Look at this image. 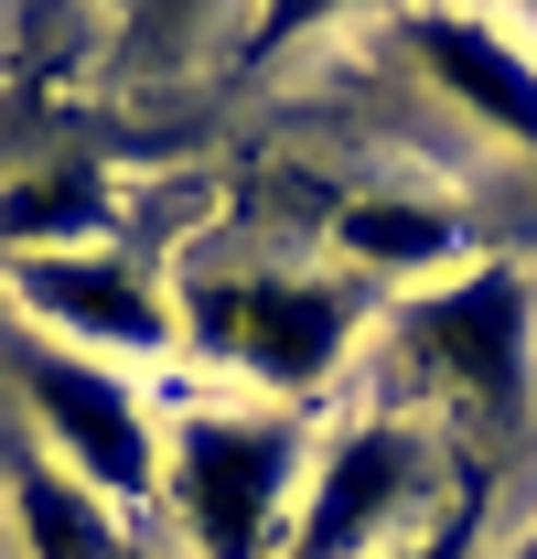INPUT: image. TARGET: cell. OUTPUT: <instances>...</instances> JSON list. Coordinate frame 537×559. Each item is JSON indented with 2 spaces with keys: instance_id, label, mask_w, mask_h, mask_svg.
I'll return each instance as SVG.
<instances>
[{
  "instance_id": "9a60e30c",
  "label": "cell",
  "mask_w": 537,
  "mask_h": 559,
  "mask_svg": "<svg viewBox=\"0 0 537 559\" xmlns=\"http://www.w3.org/2000/svg\"><path fill=\"white\" fill-rule=\"evenodd\" d=\"M130 559H151V549H130Z\"/></svg>"
},
{
  "instance_id": "30bf717a",
  "label": "cell",
  "mask_w": 537,
  "mask_h": 559,
  "mask_svg": "<svg viewBox=\"0 0 537 559\" xmlns=\"http://www.w3.org/2000/svg\"><path fill=\"white\" fill-rule=\"evenodd\" d=\"M108 183L86 162H55V173H22L0 194V248L11 259H65V248H108Z\"/></svg>"
},
{
  "instance_id": "6da1fadb",
  "label": "cell",
  "mask_w": 537,
  "mask_h": 559,
  "mask_svg": "<svg viewBox=\"0 0 537 559\" xmlns=\"http://www.w3.org/2000/svg\"><path fill=\"white\" fill-rule=\"evenodd\" d=\"M301 419L290 409H183L162 441V495L194 559H279L301 506Z\"/></svg>"
},
{
  "instance_id": "7a4b0ae2",
  "label": "cell",
  "mask_w": 537,
  "mask_h": 559,
  "mask_svg": "<svg viewBox=\"0 0 537 559\" xmlns=\"http://www.w3.org/2000/svg\"><path fill=\"white\" fill-rule=\"evenodd\" d=\"M11 388H22V409H33V430H44V463H65L86 495H108V506L162 495V430H151V409H140V388L119 377V366L22 334Z\"/></svg>"
},
{
  "instance_id": "52a82bcc",
  "label": "cell",
  "mask_w": 537,
  "mask_h": 559,
  "mask_svg": "<svg viewBox=\"0 0 537 559\" xmlns=\"http://www.w3.org/2000/svg\"><path fill=\"white\" fill-rule=\"evenodd\" d=\"M408 55L430 86H452L494 140L537 151V55L505 22H473V11H408Z\"/></svg>"
},
{
  "instance_id": "8fae6325",
  "label": "cell",
  "mask_w": 537,
  "mask_h": 559,
  "mask_svg": "<svg viewBox=\"0 0 537 559\" xmlns=\"http://www.w3.org/2000/svg\"><path fill=\"white\" fill-rule=\"evenodd\" d=\"M344 0H259V55H279L290 33H312V22H334Z\"/></svg>"
},
{
  "instance_id": "5b68a950",
  "label": "cell",
  "mask_w": 537,
  "mask_h": 559,
  "mask_svg": "<svg viewBox=\"0 0 537 559\" xmlns=\"http://www.w3.org/2000/svg\"><path fill=\"white\" fill-rule=\"evenodd\" d=\"M419 495H430V441L408 419H387V409L355 419L334 452L301 474V506H290L279 559H377L419 516Z\"/></svg>"
},
{
  "instance_id": "4fadbf2b",
  "label": "cell",
  "mask_w": 537,
  "mask_h": 559,
  "mask_svg": "<svg viewBox=\"0 0 537 559\" xmlns=\"http://www.w3.org/2000/svg\"><path fill=\"white\" fill-rule=\"evenodd\" d=\"M387 559H463V527H441V538H419V549H387Z\"/></svg>"
},
{
  "instance_id": "8992f818",
  "label": "cell",
  "mask_w": 537,
  "mask_h": 559,
  "mask_svg": "<svg viewBox=\"0 0 537 559\" xmlns=\"http://www.w3.org/2000/svg\"><path fill=\"white\" fill-rule=\"evenodd\" d=\"M11 301H22V323H33L44 345L97 355V366H119V355H172V345H183V301H162L151 270L119 259V248L11 259Z\"/></svg>"
},
{
  "instance_id": "5bb4252c",
  "label": "cell",
  "mask_w": 537,
  "mask_h": 559,
  "mask_svg": "<svg viewBox=\"0 0 537 559\" xmlns=\"http://www.w3.org/2000/svg\"><path fill=\"white\" fill-rule=\"evenodd\" d=\"M516 11H527V22H537V0H516Z\"/></svg>"
},
{
  "instance_id": "ba28073f",
  "label": "cell",
  "mask_w": 537,
  "mask_h": 559,
  "mask_svg": "<svg viewBox=\"0 0 537 559\" xmlns=\"http://www.w3.org/2000/svg\"><path fill=\"white\" fill-rule=\"evenodd\" d=\"M344 259L355 270H387L408 290H430V280L463 259V215L452 205H419V194H366V205H344Z\"/></svg>"
},
{
  "instance_id": "9c48e42d",
  "label": "cell",
  "mask_w": 537,
  "mask_h": 559,
  "mask_svg": "<svg viewBox=\"0 0 537 559\" xmlns=\"http://www.w3.org/2000/svg\"><path fill=\"white\" fill-rule=\"evenodd\" d=\"M11 516H22V559H130L119 506H108V495H86L65 463H44V452L11 474Z\"/></svg>"
},
{
  "instance_id": "277c9868",
  "label": "cell",
  "mask_w": 537,
  "mask_h": 559,
  "mask_svg": "<svg viewBox=\"0 0 537 559\" xmlns=\"http://www.w3.org/2000/svg\"><path fill=\"white\" fill-rule=\"evenodd\" d=\"M398 355H419L473 409H527L537 388V290L516 270H452L398 301Z\"/></svg>"
},
{
  "instance_id": "3957f363",
  "label": "cell",
  "mask_w": 537,
  "mask_h": 559,
  "mask_svg": "<svg viewBox=\"0 0 537 559\" xmlns=\"http://www.w3.org/2000/svg\"><path fill=\"white\" fill-rule=\"evenodd\" d=\"M183 345H204L215 366L259 377L279 399L323 388L344 355H355V301L334 280H290V270H259V280H204L183 301Z\"/></svg>"
},
{
  "instance_id": "7c38bea8",
  "label": "cell",
  "mask_w": 537,
  "mask_h": 559,
  "mask_svg": "<svg viewBox=\"0 0 537 559\" xmlns=\"http://www.w3.org/2000/svg\"><path fill=\"white\" fill-rule=\"evenodd\" d=\"M194 11H204V0H140V22H151V33H183Z\"/></svg>"
}]
</instances>
